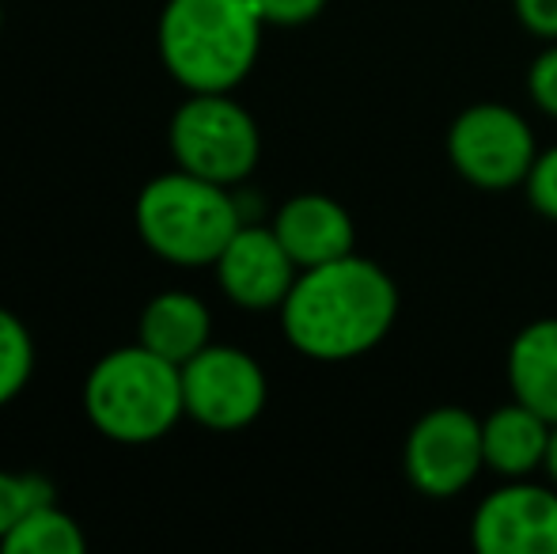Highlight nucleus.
I'll return each instance as SVG.
<instances>
[{"label": "nucleus", "instance_id": "1", "mask_svg": "<svg viewBox=\"0 0 557 554\" xmlns=\"http://www.w3.org/2000/svg\"><path fill=\"white\" fill-rule=\"evenodd\" d=\"M395 281L360 255L304 270L281 304L288 342L315 361H349L375 349L395 327Z\"/></svg>", "mask_w": 557, "mask_h": 554}, {"label": "nucleus", "instance_id": "2", "mask_svg": "<svg viewBox=\"0 0 557 554\" xmlns=\"http://www.w3.org/2000/svg\"><path fill=\"white\" fill-rule=\"evenodd\" d=\"M262 15L250 0H171L160 23L168 69L194 91H227L258 58Z\"/></svg>", "mask_w": 557, "mask_h": 554}, {"label": "nucleus", "instance_id": "3", "mask_svg": "<svg viewBox=\"0 0 557 554\" xmlns=\"http://www.w3.org/2000/svg\"><path fill=\"white\" fill-rule=\"evenodd\" d=\"M137 224L152 251H160L163 259L201 267L224 255V247L239 232V213L221 183L186 171V175L156 178L140 194Z\"/></svg>", "mask_w": 557, "mask_h": 554}, {"label": "nucleus", "instance_id": "4", "mask_svg": "<svg viewBox=\"0 0 557 554\" xmlns=\"http://www.w3.org/2000/svg\"><path fill=\"white\" fill-rule=\"evenodd\" d=\"M183 407V372L148 346L107 357L88 380V415L114 441H152Z\"/></svg>", "mask_w": 557, "mask_h": 554}, {"label": "nucleus", "instance_id": "5", "mask_svg": "<svg viewBox=\"0 0 557 554\" xmlns=\"http://www.w3.org/2000/svg\"><path fill=\"white\" fill-rule=\"evenodd\" d=\"M539 148L531 126L505 103H474L447 130V160L482 190H512L528 178Z\"/></svg>", "mask_w": 557, "mask_h": 554}, {"label": "nucleus", "instance_id": "6", "mask_svg": "<svg viewBox=\"0 0 557 554\" xmlns=\"http://www.w3.org/2000/svg\"><path fill=\"white\" fill-rule=\"evenodd\" d=\"M171 145L190 175L209 183H235L258 160V130L243 107L221 99V91H201L175 114Z\"/></svg>", "mask_w": 557, "mask_h": 554}, {"label": "nucleus", "instance_id": "7", "mask_svg": "<svg viewBox=\"0 0 557 554\" xmlns=\"http://www.w3.org/2000/svg\"><path fill=\"white\" fill-rule=\"evenodd\" d=\"M403 467L421 494L455 497L485 467L482 421L462 407L429 410L406 436Z\"/></svg>", "mask_w": 557, "mask_h": 554}, {"label": "nucleus", "instance_id": "8", "mask_svg": "<svg viewBox=\"0 0 557 554\" xmlns=\"http://www.w3.org/2000/svg\"><path fill=\"white\" fill-rule=\"evenodd\" d=\"M183 399L198 421L213 429H239L258 418L265 403V377L239 349H201L183 369Z\"/></svg>", "mask_w": 557, "mask_h": 554}, {"label": "nucleus", "instance_id": "9", "mask_svg": "<svg viewBox=\"0 0 557 554\" xmlns=\"http://www.w3.org/2000/svg\"><path fill=\"white\" fill-rule=\"evenodd\" d=\"M470 540L482 554H557V490L512 479L474 513Z\"/></svg>", "mask_w": 557, "mask_h": 554}, {"label": "nucleus", "instance_id": "10", "mask_svg": "<svg viewBox=\"0 0 557 554\" xmlns=\"http://www.w3.org/2000/svg\"><path fill=\"white\" fill-rule=\"evenodd\" d=\"M221 285L243 308H273L285 304L288 288L296 285L293 255L277 239V232L265 229H239L221 259Z\"/></svg>", "mask_w": 557, "mask_h": 554}, {"label": "nucleus", "instance_id": "11", "mask_svg": "<svg viewBox=\"0 0 557 554\" xmlns=\"http://www.w3.org/2000/svg\"><path fill=\"white\" fill-rule=\"evenodd\" d=\"M273 232L285 244V251L293 255L296 267L304 270L345 259V255H352V244H357L349 213L334 198H326V194H300V198H293L277 213Z\"/></svg>", "mask_w": 557, "mask_h": 554}, {"label": "nucleus", "instance_id": "12", "mask_svg": "<svg viewBox=\"0 0 557 554\" xmlns=\"http://www.w3.org/2000/svg\"><path fill=\"white\" fill-rule=\"evenodd\" d=\"M554 421H546L539 410L523 407L512 399L508 407L493 410L482 421V444H485V467L505 479H528L531 471L546 464Z\"/></svg>", "mask_w": 557, "mask_h": 554}, {"label": "nucleus", "instance_id": "13", "mask_svg": "<svg viewBox=\"0 0 557 554\" xmlns=\"http://www.w3.org/2000/svg\"><path fill=\"white\" fill-rule=\"evenodd\" d=\"M512 399L557 421V319H535L508 346Z\"/></svg>", "mask_w": 557, "mask_h": 554}, {"label": "nucleus", "instance_id": "14", "mask_svg": "<svg viewBox=\"0 0 557 554\" xmlns=\"http://www.w3.org/2000/svg\"><path fill=\"white\" fill-rule=\"evenodd\" d=\"M140 342L175 365L190 361L209 342V311L186 293L160 296L140 319Z\"/></svg>", "mask_w": 557, "mask_h": 554}, {"label": "nucleus", "instance_id": "15", "mask_svg": "<svg viewBox=\"0 0 557 554\" xmlns=\"http://www.w3.org/2000/svg\"><path fill=\"white\" fill-rule=\"evenodd\" d=\"M4 551L8 554H81L84 535L65 513L42 505V509L27 513V517L4 535Z\"/></svg>", "mask_w": 557, "mask_h": 554}, {"label": "nucleus", "instance_id": "16", "mask_svg": "<svg viewBox=\"0 0 557 554\" xmlns=\"http://www.w3.org/2000/svg\"><path fill=\"white\" fill-rule=\"evenodd\" d=\"M30 377V338L8 311H0V403H8Z\"/></svg>", "mask_w": 557, "mask_h": 554}, {"label": "nucleus", "instance_id": "17", "mask_svg": "<svg viewBox=\"0 0 557 554\" xmlns=\"http://www.w3.org/2000/svg\"><path fill=\"white\" fill-rule=\"evenodd\" d=\"M53 490L42 479L27 475V479H15V475H0V540L20 525L27 513L50 505Z\"/></svg>", "mask_w": 557, "mask_h": 554}, {"label": "nucleus", "instance_id": "18", "mask_svg": "<svg viewBox=\"0 0 557 554\" xmlns=\"http://www.w3.org/2000/svg\"><path fill=\"white\" fill-rule=\"evenodd\" d=\"M523 186H528L531 206H535L543 217L557 221V145L535 156V163H531Z\"/></svg>", "mask_w": 557, "mask_h": 554}, {"label": "nucleus", "instance_id": "19", "mask_svg": "<svg viewBox=\"0 0 557 554\" xmlns=\"http://www.w3.org/2000/svg\"><path fill=\"white\" fill-rule=\"evenodd\" d=\"M528 88H531V99L539 103V111L557 119V42L546 46L535 58V65H531V73H528Z\"/></svg>", "mask_w": 557, "mask_h": 554}, {"label": "nucleus", "instance_id": "20", "mask_svg": "<svg viewBox=\"0 0 557 554\" xmlns=\"http://www.w3.org/2000/svg\"><path fill=\"white\" fill-rule=\"evenodd\" d=\"M250 4L262 15V23H285V27H293V23L315 20L326 0H250Z\"/></svg>", "mask_w": 557, "mask_h": 554}, {"label": "nucleus", "instance_id": "21", "mask_svg": "<svg viewBox=\"0 0 557 554\" xmlns=\"http://www.w3.org/2000/svg\"><path fill=\"white\" fill-rule=\"evenodd\" d=\"M520 23L539 38L557 42V0H512Z\"/></svg>", "mask_w": 557, "mask_h": 554}, {"label": "nucleus", "instance_id": "22", "mask_svg": "<svg viewBox=\"0 0 557 554\" xmlns=\"http://www.w3.org/2000/svg\"><path fill=\"white\" fill-rule=\"evenodd\" d=\"M543 471L554 479V487H557V421H554V433H550V448H546V464H543Z\"/></svg>", "mask_w": 557, "mask_h": 554}]
</instances>
